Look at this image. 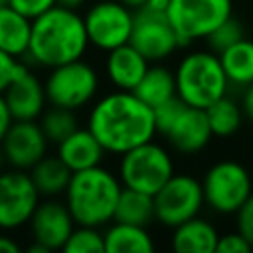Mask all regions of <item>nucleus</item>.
<instances>
[{
	"mask_svg": "<svg viewBox=\"0 0 253 253\" xmlns=\"http://www.w3.org/2000/svg\"><path fill=\"white\" fill-rule=\"evenodd\" d=\"M87 128L97 136L107 154L121 156L126 150L156 138L154 109L134 91L113 89L99 95L87 113Z\"/></svg>",
	"mask_w": 253,
	"mask_h": 253,
	"instance_id": "obj_1",
	"label": "nucleus"
},
{
	"mask_svg": "<svg viewBox=\"0 0 253 253\" xmlns=\"http://www.w3.org/2000/svg\"><path fill=\"white\" fill-rule=\"evenodd\" d=\"M89 38L83 14L53 6L32 20V36L26 59L43 69H51L85 57Z\"/></svg>",
	"mask_w": 253,
	"mask_h": 253,
	"instance_id": "obj_2",
	"label": "nucleus"
},
{
	"mask_svg": "<svg viewBox=\"0 0 253 253\" xmlns=\"http://www.w3.org/2000/svg\"><path fill=\"white\" fill-rule=\"evenodd\" d=\"M123 184L117 172L103 164L71 174L63 202L77 225L105 227L115 219V210Z\"/></svg>",
	"mask_w": 253,
	"mask_h": 253,
	"instance_id": "obj_3",
	"label": "nucleus"
},
{
	"mask_svg": "<svg viewBox=\"0 0 253 253\" xmlns=\"http://www.w3.org/2000/svg\"><path fill=\"white\" fill-rule=\"evenodd\" d=\"M176 97L190 107L206 109L227 95L229 81L219 55L211 49H192L184 53L174 69Z\"/></svg>",
	"mask_w": 253,
	"mask_h": 253,
	"instance_id": "obj_4",
	"label": "nucleus"
},
{
	"mask_svg": "<svg viewBox=\"0 0 253 253\" xmlns=\"http://www.w3.org/2000/svg\"><path fill=\"white\" fill-rule=\"evenodd\" d=\"M176 172L172 152L154 138L119 156L117 176L123 188L154 196Z\"/></svg>",
	"mask_w": 253,
	"mask_h": 253,
	"instance_id": "obj_5",
	"label": "nucleus"
},
{
	"mask_svg": "<svg viewBox=\"0 0 253 253\" xmlns=\"http://www.w3.org/2000/svg\"><path fill=\"white\" fill-rule=\"evenodd\" d=\"M47 103L71 111L89 107L101 89V75L85 57L47 69L43 79Z\"/></svg>",
	"mask_w": 253,
	"mask_h": 253,
	"instance_id": "obj_6",
	"label": "nucleus"
},
{
	"mask_svg": "<svg viewBox=\"0 0 253 253\" xmlns=\"http://www.w3.org/2000/svg\"><path fill=\"white\" fill-rule=\"evenodd\" d=\"M206 206L219 215H235V211L253 194V178L247 166L237 160H217L206 168L202 176Z\"/></svg>",
	"mask_w": 253,
	"mask_h": 253,
	"instance_id": "obj_7",
	"label": "nucleus"
},
{
	"mask_svg": "<svg viewBox=\"0 0 253 253\" xmlns=\"http://www.w3.org/2000/svg\"><path fill=\"white\" fill-rule=\"evenodd\" d=\"M182 47L206 40L233 16V0H170L166 12Z\"/></svg>",
	"mask_w": 253,
	"mask_h": 253,
	"instance_id": "obj_8",
	"label": "nucleus"
},
{
	"mask_svg": "<svg viewBox=\"0 0 253 253\" xmlns=\"http://www.w3.org/2000/svg\"><path fill=\"white\" fill-rule=\"evenodd\" d=\"M152 198L154 217L168 229L200 215L206 206L202 182L188 172H174Z\"/></svg>",
	"mask_w": 253,
	"mask_h": 253,
	"instance_id": "obj_9",
	"label": "nucleus"
},
{
	"mask_svg": "<svg viewBox=\"0 0 253 253\" xmlns=\"http://www.w3.org/2000/svg\"><path fill=\"white\" fill-rule=\"evenodd\" d=\"M89 45L107 53L128 43L134 10L121 0H97L83 12Z\"/></svg>",
	"mask_w": 253,
	"mask_h": 253,
	"instance_id": "obj_10",
	"label": "nucleus"
},
{
	"mask_svg": "<svg viewBox=\"0 0 253 253\" xmlns=\"http://www.w3.org/2000/svg\"><path fill=\"white\" fill-rule=\"evenodd\" d=\"M42 194L38 192L28 170H0V229L16 231L26 227Z\"/></svg>",
	"mask_w": 253,
	"mask_h": 253,
	"instance_id": "obj_11",
	"label": "nucleus"
},
{
	"mask_svg": "<svg viewBox=\"0 0 253 253\" xmlns=\"http://www.w3.org/2000/svg\"><path fill=\"white\" fill-rule=\"evenodd\" d=\"M128 43L136 47L150 63H162L182 47L180 38L174 32L168 16L144 8L134 10Z\"/></svg>",
	"mask_w": 253,
	"mask_h": 253,
	"instance_id": "obj_12",
	"label": "nucleus"
},
{
	"mask_svg": "<svg viewBox=\"0 0 253 253\" xmlns=\"http://www.w3.org/2000/svg\"><path fill=\"white\" fill-rule=\"evenodd\" d=\"M75 225L67 204L59 198H42L28 221L32 241L43 245L47 251L63 249Z\"/></svg>",
	"mask_w": 253,
	"mask_h": 253,
	"instance_id": "obj_13",
	"label": "nucleus"
},
{
	"mask_svg": "<svg viewBox=\"0 0 253 253\" xmlns=\"http://www.w3.org/2000/svg\"><path fill=\"white\" fill-rule=\"evenodd\" d=\"M6 166L18 170H30L40 162L47 150L49 140L43 134L38 121H14L0 142Z\"/></svg>",
	"mask_w": 253,
	"mask_h": 253,
	"instance_id": "obj_14",
	"label": "nucleus"
},
{
	"mask_svg": "<svg viewBox=\"0 0 253 253\" xmlns=\"http://www.w3.org/2000/svg\"><path fill=\"white\" fill-rule=\"evenodd\" d=\"M2 95L8 103L14 121H38L49 105L43 79H40L32 71L30 63L14 77V81Z\"/></svg>",
	"mask_w": 253,
	"mask_h": 253,
	"instance_id": "obj_15",
	"label": "nucleus"
},
{
	"mask_svg": "<svg viewBox=\"0 0 253 253\" xmlns=\"http://www.w3.org/2000/svg\"><path fill=\"white\" fill-rule=\"evenodd\" d=\"M162 136L180 154H198L213 138L206 111L190 105L182 107V111Z\"/></svg>",
	"mask_w": 253,
	"mask_h": 253,
	"instance_id": "obj_16",
	"label": "nucleus"
},
{
	"mask_svg": "<svg viewBox=\"0 0 253 253\" xmlns=\"http://www.w3.org/2000/svg\"><path fill=\"white\" fill-rule=\"evenodd\" d=\"M150 61L130 43L119 45L105 53V77L121 91H134L144 77Z\"/></svg>",
	"mask_w": 253,
	"mask_h": 253,
	"instance_id": "obj_17",
	"label": "nucleus"
},
{
	"mask_svg": "<svg viewBox=\"0 0 253 253\" xmlns=\"http://www.w3.org/2000/svg\"><path fill=\"white\" fill-rule=\"evenodd\" d=\"M55 154L71 172H79L103 164L107 150L87 126H79L59 144H55Z\"/></svg>",
	"mask_w": 253,
	"mask_h": 253,
	"instance_id": "obj_18",
	"label": "nucleus"
},
{
	"mask_svg": "<svg viewBox=\"0 0 253 253\" xmlns=\"http://www.w3.org/2000/svg\"><path fill=\"white\" fill-rule=\"evenodd\" d=\"M217 241V227L200 215L172 227L170 235V247L178 253H215Z\"/></svg>",
	"mask_w": 253,
	"mask_h": 253,
	"instance_id": "obj_19",
	"label": "nucleus"
},
{
	"mask_svg": "<svg viewBox=\"0 0 253 253\" xmlns=\"http://www.w3.org/2000/svg\"><path fill=\"white\" fill-rule=\"evenodd\" d=\"M103 237L105 253H152L156 249V243L144 225L113 221Z\"/></svg>",
	"mask_w": 253,
	"mask_h": 253,
	"instance_id": "obj_20",
	"label": "nucleus"
},
{
	"mask_svg": "<svg viewBox=\"0 0 253 253\" xmlns=\"http://www.w3.org/2000/svg\"><path fill=\"white\" fill-rule=\"evenodd\" d=\"M30 36L32 20L8 4L0 6V49L22 59L28 53Z\"/></svg>",
	"mask_w": 253,
	"mask_h": 253,
	"instance_id": "obj_21",
	"label": "nucleus"
},
{
	"mask_svg": "<svg viewBox=\"0 0 253 253\" xmlns=\"http://www.w3.org/2000/svg\"><path fill=\"white\" fill-rule=\"evenodd\" d=\"M30 176L42 194V198H59L67 190L71 180V170L61 162L57 154H45L40 162H36L30 170Z\"/></svg>",
	"mask_w": 253,
	"mask_h": 253,
	"instance_id": "obj_22",
	"label": "nucleus"
},
{
	"mask_svg": "<svg viewBox=\"0 0 253 253\" xmlns=\"http://www.w3.org/2000/svg\"><path fill=\"white\" fill-rule=\"evenodd\" d=\"M217 55L229 85L247 87L253 83V40L241 38Z\"/></svg>",
	"mask_w": 253,
	"mask_h": 253,
	"instance_id": "obj_23",
	"label": "nucleus"
},
{
	"mask_svg": "<svg viewBox=\"0 0 253 253\" xmlns=\"http://www.w3.org/2000/svg\"><path fill=\"white\" fill-rule=\"evenodd\" d=\"M136 97H140L148 107L156 109L158 105L176 97V81L174 71L162 63H150L144 77L134 89Z\"/></svg>",
	"mask_w": 253,
	"mask_h": 253,
	"instance_id": "obj_24",
	"label": "nucleus"
},
{
	"mask_svg": "<svg viewBox=\"0 0 253 253\" xmlns=\"http://www.w3.org/2000/svg\"><path fill=\"white\" fill-rule=\"evenodd\" d=\"M113 221H123V223H134V225H144L148 227L154 217V198L150 194L123 188L117 210H115V219Z\"/></svg>",
	"mask_w": 253,
	"mask_h": 253,
	"instance_id": "obj_25",
	"label": "nucleus"
},
{
	"mask_svg": "<svg viewBox=\"0 0 253 253\" xmlns=\"http://www.w3.org/2000/svg\"><path fill=\"white\" fill-rule=\"evenodd\" d=\"M204 111H206L211 134L217 136V138H229L235 132H239V128L243 125V119H245L241 105L235 99L227 97V95L219 97L217 101H213Z\"/></svg>",
	"mask_w": 253,
	"mask_h": 253,
	"instance_id": "obj_26",
	"label": "nucleus"
},
{
	"mask_svg": "<svg viewBox=\"0 0 253 253\" xmlns=\"http://www.w3.org/2000/svg\"><path fill=\"white\" fill-rule=\"evenodd\" d=\"M43 134L47 136L49 144H59L63 138H67L73 130L79 128V119H77V111L71 109H63V107H55V105H47L45 111L40 115L38 119Z\"/></svg>",
	"mask_w": 253,
	"mask_h": 253,
	"instance_id": "obj_27",
	"label": "nucleus"
},
{
	"mask_svg": "<svg viewBox=\"0 0 253 253\" xmlns=\"http://www.w3.org/2000/svg\"><path fill=\"white\" fill-rule=\"evenodd\" d=\"M65 253H105V237L101 227L75 225L67 237L63 249Z\"/></svg>",
	"mask_w": 253,
	"mask_h": 253,
	"instance_id": "obj_28",
	"label": "nucleus"
},
{
	"mask_svg": "<svg viewBox=\"0 0 253 253\" xmlns=\"http://www.w3.org/2000/svg\"><path fill=\"white\" fill-rule=\"evenodd\" d=\"M241 38H245V28H243L241 20H237L235 16H231L223 24H219L204 42L208 43V49L219 53V51H223L225 47H229L231 43H235Z\"/></svg>",
	"mask_w": 253,
	"mask_h": 253,
	"instance_id": "obj_29",
	"label": "nucleus"
},
{
	"mask_svg": "<svg viewBox=\"0 0 253 253\" xmlns=\"http://www.w3.org/2000/svg\"><path fill=\"white\" fill-rule=\"evenodd\" d=\"M184 105H186L184 101H180L178 97H174V99H170V101H166V103H162V105H158L154 109V119H156L158 134H164L170 128V125L174 123V119L178 117V113L182 111Z\"/></svg>",
	"mask_w": 253,
	"mask_h": 253,
	"instance_id": "obj_30",
	"label": "nucleus"
},
{
	"mask_svg": "<svg viewBox=\"0 0 253 253\" xmlns=\"http://www.w3.org/2000/svg\"><path fill=\"white\" fill-rule=\"evenodd\" d=\"M28 63H24L20 57H14L6 51L0 49V93H4L8 89V85L14 81V77L26 67Z\"/></svg>",
	"mask_w": 253,
	"mask_h": 253,
	"instance_id": "obj_31",
	"label": "nucleus"
},
{
	"mask_svg": "<svg viewBox=\"0 0 253 253\" xmlns=\"http://www.w3.org/2000/svg\"><path fill=\"white\" fill-rule=\"evenodd\" d=\"M235 229L249 241L253 247V194L245 200V204L235 211Z\"/></svg>",
	"mask_w": 253,
	"mask_h": 253,
	"instance_id": "obj_32",
	"label": "nucleus"
},
{
	"mask_svg": "<svg viewBox=\"0 0 253 253\" xmlns=\"http://www.w3.org/2000/svg\"><path fill=\"white\" fill-rule=\"evenodd\" d=\"M215 251L217 253H245V251H253V247L235 229V231H227V233L219 235V241H217V249Z\"/></svg>",
	"mask_w": 253,
	"mask_h": 253,
	"instance_id": "obj_33",
	"label": "nucleus"
},
{
	"mask_svg": "<svg viewBox=\"0 0 253 253\" xmlns=\"http://www.w3.org/2000/svg\"><path fill=\"white\" fill-rule=\"evenodd\" d=\"M8 6H12L14 10H18L26 18L34 20V18L42 16L43 12H47L49 8H53L55 6V0H8Z\"/></svg>",
	"mask_w": 253,
	"mask_h": 253,
	"instance_id": "obj_34",
	"label": "nucleus"
},
{
	"mask_svg": "<svg viewBox=\"0 0 253 253\" xmlns=\"http://www.w3.org/2000/svg\"><path fill=\"white\" fill-rule=\"evenodd\" d=\"M12 123H14V117H12L10 109H8V103H6L4 95L0 93V142H2L4 134L8 132V128L12 126Z\"/></svg>",
	"mask_w": 253,
	"mask_h": 253,
	"instance_id": "obj_35",
	"label": "nucleus"
},
{
	"mask_svg": "<svg viewBox=\"0 0 253 253\" xmlns=\"http://www.w3.org/2000/svg\"><path fill=\"white\" fill-rule=\"evenodd\" d=\"M241 109H243V115L249 123H253V83L243 87V95H241Z\"/></svg>",
	"mask_w": 253,
	"mask_h": 253,
	"instance_id": "obj_36",
	"label": "nucleus"
},
{
	"mask_svg": "<svg viewBox=\"0 0 253 253\" xmlns=\"http://www.w3.org/2000/svg\"><path fill=\"white\" fill-rule=\"evenodd\" d=\"M22 247L20 243L8 235V231H2L0 229V253H18Z\"/></svg>",
	"mask_w": 253,
	"mask_h": 253,
	"instance_id": "obj_37",
	"label": "nucleus"
},
{
	"mask_svg": "<svg viewBox=\"0 0 253 253\" xmlns=\"http://www.w3.org/2000/svg\"><path fill=\"white\" fill-rule=\"evenodd\" d=\"M168 6H170V0H146V4L142 8L150 10V12H156V14H166Z\"/></svg>",
	"mask_w": 253,
	"mask_h": 253,
	"instance_id": "obj_38",
	"label": "nucleus"
},
{
	"mask_svg": "<svg viewBox=\"0 0 253 253\" xmlns=\"http://www.w3.org/2000/svg\"><path fill=\"white\" fill-rule=\"evenodd\" d=\"M55 4L57 6H61V8H67V10H81L85 4H87V0H55Z\"/></svg>",
	"mask_w": 253,
	"mask_h": 253,
	"instance_id": "obj_39",
	"label": "nucleus"
},
{
	"mask_svg": "<svg viewBox=\"0 0 253 253\" xmlns=\"http://www.w3.org/2000/svg\"><path fill=\"white\" fill-rule=\"evenodd\" d=\"M121 2L126 4L128 8H132V10H138V8H142L146 4V0H121Z\"/></svg>",
	"mask_w": 253,
	"mask_h": 253,
	"instance_id": "obj_40",
	"label": "nucleus"
},
{
	"mask_svg": "<svg viewBox=\"0 0 253 253\" xmlns=\"http://www.w3.org/2000/svg\"><path fill=\"white\" fill-rule=\"evenodd\" d=\"M6 168V160H4V154H2V148H0V170Z\"/></svg>",
	"mask_w": 253,
	"mask_h": 253,
	"instance_id": "obj_41",
	"label": "nucleus"
},
{
	"mask_svg": "<svg viewBox=\"0 0 253 253\" xmlns=\"http://www.w3.org/2000/svg\"><path fill=\"white\" fill-rule=\"evenodd\" d=\"M4 4H8V0H0V6H4Z\"/></svg>",
	"mask_w": 253,
	"mask_h": 253,
	"instance_id": "obj_42",
	"label": "nucleus"
}]
</instances>
